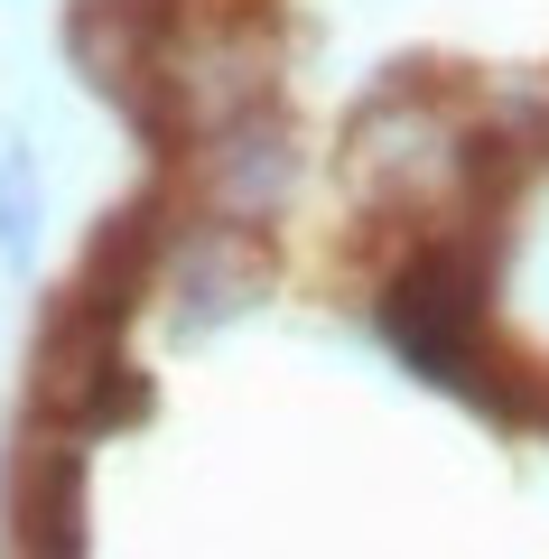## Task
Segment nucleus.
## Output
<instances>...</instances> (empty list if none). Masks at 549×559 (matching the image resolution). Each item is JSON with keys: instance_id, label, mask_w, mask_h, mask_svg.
I'll return each mask as SVG.
<instances>
[{"instance_id": "5", "label": "nucleus", "mask_w": 549, "mask_h": 559, "mask_svg": "<svg viewBox=\"0 0 549 559\" xmlns=\"http://www.w3.org/2000/svg\"><path fill=\"white\" fill-rule=\"evenodd\" d=\"M503 131H512V140H522L530 159H549V94H540V103H530V112H512V121H503Z\"/></svg>"}, {"instance_id": "4", "label": "nucleus", "mask_w": 549, "mask_h": 559, "mask_svg": "<svg viewBox=\"0 0 549 559\" xmlns=\"http://www.w3.org/2000/svg\"><path fill=\"white\" fill-rule=\"evenodd\" d=\"M38 159H28L20 140H0V242L10 252H28V234H38Z\"/></svg>"}, {"instance_id": "2", "label": "nucleus", "mask_w": 549, "mask_h": 559, "mask_svg": "<svg viewBox=\"0 0 549 559\" xmlns=\"http://www.w3.org/2000/svg\"><path fill=\"white\" fill-rule=\"evenodd\" d=\"M261 280H271V252H261V224H215V215H177L168 252H158V280L150 299L168 289L177 326H224L234 308L261 299Z\"/></svg>"}, {"instance_id": "1", "label": "nucleus", "mask_w": 549, "mask_h": 559, "mask_svg": "<svg viewBox=\"0 0 549 559\" xmlns=\"http://www.w3.org/2000/svg\"><path fill=\"white\" fill-rule=\"evenodd\" d=\"M187 168H196V205L215 224H271L298 187V131L279 103H252V112H224L187 140Z\"/></svg>"}, {"instance_id": "3", "label": "nucleus", "mask_w": 549, "mask_h": 559, "mask_svg": "<svg viewBox=\"0 0 549 559\" xmlns=\"http://www.w3.org/2000/svg\"><path fill=\"white\" fill-rule=\"evenodd\" d=\"M10 522H20V559H84V439L75 429L38 419V439L20 448Z\"/></svg>"}]
</instances>
